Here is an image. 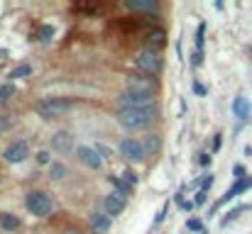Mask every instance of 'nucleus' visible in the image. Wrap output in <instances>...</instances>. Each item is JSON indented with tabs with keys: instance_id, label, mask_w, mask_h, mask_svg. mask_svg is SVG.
Masks as SVG:
<instances>
[{
	"instance_id": "34",
	"label": "nucleus",
	"mask_w": 252,
	"mask_h": 234,
	"mask_svg": "<svg viewBox=\"0 0 252 234\" xmlns=\"http://www.w3.org/2000/svg\"><path fill=\"white\" fill-rule=\"evenodd\" d=\"M201 163H203V166H208V163H211V156H208V154H201Z\"/></svg>"
},
{
	"instance_id": "5",
	"label": "nucleus",
	"mask_w": 252,
	"mask_h": 234,
	"mask_svg": "<svg viewBox=\"0 0 252 234\" xmlns=\"http://www.w3.org/2000/svg\"><path fill=\"white\" fill-rule=\"evenodd\" d=\"M120 154L125 156L127 161H142L145 156H147V152H145V147H142V142L140 139H132V137H127V139H123L120 142Z\"/></svg>"
},
{
	"instance_id": "21",
	"label": "nucleus",
	"mask_w": 252,
	"mask_h": 234,
	"mask_svg": "<svg viewBox=\"0 0 252 234\" xmlns=\"http://www.w3.org/2000/svg\"><path fill=\"white\" fill-rule=\"evenodd\" d=\"M12 95H15V85H12V83H2V85H0V103L10 100Z\"/></svg>"
},
{
	"instance_id": "19",
	"label": "nucleus",
	"mask_w": 252,
	"mask_h": 234,
	"mask_svg": "<svg viewBox=\"0 0 252 234\" xmlns=\"http://www.w3.org/2000/svg\"><path fill=\"white\" fill-rule=\"evenodd\" d=\"M66 173H69V168H66L62 161H57V163H52V166H49V176H52L54 181H64V178H66Z\"/></svg>"
},
{
	"instance_id": "12",
	"label": "nucleus",
	"mask_w": 252,
	"mask_h": 234,
	"mask_svg": "<svg viewBox=\"0 0 252 234\" xmlns=\"http://www.w3.org/2000/svg\"><path fill=\"white\" fill-rule=\"evenodd\" d=\"M145 42H147L150 52H155V49H162V47L167 44V32H164V29H159V27H155V29H150V32H147Z\"/></svg>"
},
{
	"instance_id": "20",
	"label": "nucleus",
	"mask_w": 252,
	"mask_h": 234,
	"mask_svg": "<svg viewBox=\"0 0 252 234\" xmlns=\"http://www.w3.org/2000/svg\"><path fill=\"white\" fill-rule=\"evenodd\" d=\"M245 210H250V205H238L235 210H230V212L223 217V225H230V222H233V220H238V217H240Z\"/></svg>"
},
{
	"instance_id": "11",
	"label": "nucleus",
	"mask_w": 252,
	"mask_h": 234,
	"mask_svg": "<svg viewBox=\"0 0 252 234\" xmlns=\"http://www.w3.org/2000/svg\"><path fill=\"white\" fill-rule=\"evenodd\" d=\"M125 210V200L118 195V193H110V195H105L103 198V212L113 220V217H118L120 212Z\"/></svg>"
},
{
	"instance_id": "30",
	"label": "nucleus",
	"mask_w": 252,
	"mask_h": 234,
	"mask_svg": "<svg viewBox=\"0 0 252 234\" xmlns=\"http://www.w3.org/2000/svg\"><path fill=\"white\" fill-rule=\"evenodd\" d=\"M211 183H213V176H206V178H203V183H201V190L206 193V190L211 188Z\"/></svg>"
},
{
	"instance_id": "7",
	"label": "nucleus",
	"mask_w": 252,
	"mask_h": 234,
	"mask_svg": "<svg viewBox=\"0 0 252 234\" xmlns=\"http://www.w3.org/2000/svg\"><path fill=\"white\" fill-rule=\"evenodd\" d=\"M2 156H5L7 163H20V161H25V158L30 156V144H27V139H15V142L2 152Z\"/></svg>"
},
{
	"instance_id": "35",
	"label": "nucleus",
	"mask_w": 252,
	"mask_h": 234,
	"mask_svg": "<svg viewBox=\"0 0 252 234\" xmlns=\"http://www.w3.org/2000/svg\"><path fill=\"white\" fill-rule=\"evenodd\" d=\"M10 125H12V122H10V120H0V130H7V127H10Z\"/></svg>"
},
{
	"instance_id": "10",
	"label": "nucleus",
	"mask_w": 252,
	"mask_h": 234,
	"mask_svg": "<svg viewBox=\"0 0 252 234\" xmlns=\"http://www.w3.org/2000/svg\"><path fill=\"white\" fill-rule=\"evenodd\" d=\"M52 149L62 156L71 154V152H74V137H71L69 132H57V134L52 137Z\"/></svg>"
},
{
	"instance_id": "31",
	"label": "nucleus",
	"mask_w": 252,
	"mask_h": 234,
	"mask_svg": "<svg viewBox=\"0 0 252 234\" xmlns=\"http://www.w3.org/2000/svg\"><path fill=\"white\" fill-rule=\"evenodd\" d=\"M193 93H196V95H206V85H201V83H193Z\"/></svg>"
},
{
	"instance_id": "29",
	"label": "nucleus",
	"mask_w": 252,
	"mask_h": 234,
	"mask_svg": "<svg viewBox=\"0 0 252 234\" xmlns=\"http://www.w3.org/2000/svg\"><path fill=\"white\" fill-rule=\"evenodd\" d=\"M203 203H206V193H203V190H198V193L193 195V205H198V208H201Z\"/></svg>"
},
{
	"instance_id": "2",
	"label": "nucleus",
	"mask_w": 252,
	"mask_h": 234,
	"mask_svg": "<svg viewBox=\"0 0 252 234\" xmlns=\"http://www.w3.org/2000/svg\"><path fill=\"white\" fill-rule=\"evenodd\" d=\"M118 100H120V105H123L125 110H135V107H150V105H155V95H152V90H137V88H127V90H123V93L118 95Z\"/></svg>"
},
{
	"instance_id": "28",
	"label": "nucleus",
	"mask_w": 252,
	"mask_h": 234,
	"mask_svg": "<svg viewBox=\"0 0 252 234\" xmlns=\"http://www.w3.org/2000/svg\"><path fill=\"white\" fill-rule=\"evenodd\" d=\"M120 178H123V181H125V183H130V185H135V183H137V176H135V173H132V171H125V173H123V176H120Z\"/></svg>"
},
{
	"instance_id": "27",
	"label": "nucleus",
	"mask_w": 252,
	"mask_h": 234,
	"mask_svg": "<svg viewBox=\"0 0 252 234\" xmlns=\"http://www.w3.org/2000/svg\"><path fill=\"white\" fill-rule=\"evenodd\" d=\"M233 176H235V181H243V178H248V176H245V166L235 163V166H233Z\"/></svg>"
},
{
	"instance_id": "22",
	"label": "nucleus",
	"mask_w": 252,
	"mask_h": 234,
	"mask_svg": "<svg viewBox=\"0 0 252 234\" xmlns=\"http://www.w3.org/2000/svg\"><path fill=\"white\" fill-rule=\"evenodd\" d=\"M52 37H54V27L52 25H42V29H39V42H52Z\"/></svg>"
},
{
	"instance_id": "24",
	"label": "nucleus",
	"mask_w": 252,
	"mask_h": 234,
	"mask_svg": "<svg viewBox=\"0 0 252 234\" xmlns=\"http://www.w3.org/2000/svg\"><path fill=\"white\" fill-rule=\"evenodd\" d=\"M203 32H206V25L201 22L198 32H196V52H201V54H203Z\"/></svg>"
},
{
	"instance_id": "1",
	"label": "nucleus",
	"mask_w": 252,
	"mask_h": 234,
	"mask_svg": "<svg viewBox=\"0 0 252 234\" xmlns=\"http://www.w3.org/2000/svg\"><path fill=\"white\" fill-rule=\"evenodd\" d=\"M159 117V107L157 105H150V107H135V110H120L118 112V122L125 127V130H145L150 127L155 120Z\"/></svg>"
},
{
	"instance_id": "26",
	"label": "nucleus",
	"mask_w": 252,
	"mask_h": 234,
	"mask_svg": "<svg viewBox=\"0 0 252 234\" xmlns=\"http://www.w3.org/2000/svg\"><path fill=\"white\" fill-rule=\"evenodd\" d=\"M37 163H39V166H52L49 152H37Z\"/></svg>"
},
{
	"instance_id": "16",
	"label": "nucleus",
	"mask_w": 252,
	"mask_h": 234,
	"mask_svg": "<svg viewBox=\"0 0 252 234\" xmlns=\"http://www.w3.org/2000/svg\"><path fill=\"white\" fill-rule=\"evenodd\" d=\"M233 112H235V117H240V120H248L250 117V103H248V98H235L233 100Z\"/></svg>"
},
{
	"instance_id": "14",
	"label": "nucleus",
	"mask_w": 252,
	"mask_h": 234,
	"mask_svg": "<svg viewBox=\"0 0 252 234\" xmlns=\"http://www.w3.org/2000/svg\"><path fill=\"white\" fill-rule=\"evenodd\" d=\"M20 217L17 215H12V212H0V227L5 230V232H15V230H20Z\"/></svg>"
},
{
	"instance_id": "17",
	"label": "nucleus",
	"mask_w": 252,
	"mask_h": 234,
	"mask_svg": "<svg viewBox=\"0 0 252 234\" xmlns=\"http://www.w3.org/2000/svg\"><path fill=\"white\" fill-rule=\"evenodd\" d=\"M125 5L132 7V10H140V12H152V10H157V0H125Z\"/></svg>"
},
{
	"instance_id": "25",
	"label": "nucleus",
	"mask_w": 252,
	"mask_h": 234,
	"mask_svg": "<svg viewBox=\"0 0 252 234\" xmlns=\"http://www.w3.org/2000/svg\"><path fill=\"white\" fill-rule=\"evenodd\" d=\"M186 227H189L191 232H203V222H201V220H196V217H191V220L186 222Z\"/></svg>"
},
{
	"instance_id": "3",
	"label": "nucleus",
	"mask_w": 252,
	"mask_h": 234,
	"mask_svg": "<svg viewBox=\"0 0 252 234\" xmlns=\"http://www.w3.org/2000/svg\"><path fill=\"white\" fill-rule=\"evenodd\" d=\"M25 205H27V210H30L34 217H47V215H52V208H54L49 193H44V190H32V193H27V195H25Z\"/></svg>"
},
{
	"instance_id": "4",
	"label": "nucleus",
	"mask_w": 252,
	"mask_h": 234,
	"mask_svg": "<svg viewBox=\"0 0 252 234\" xmlns=\"http://www.w3.org/2000/svg\"><path fill=\"white\" fill-rule=\"evenodd\" d=\"M71 107V100L69 98H47L42 103H37V115L44 117V120H57L62 112H66Z\"/></svg>"
},
{
	"instance_id": "33",
	"label": "nucleus",
	"mask_w": 252,
	"mask_h": 234,
	"mask_svg": "<svg viewBox=\"0 0 252 234\" xmlns=\"http://www.w3.org/2000/svg\"><path fill=\"white\" fill-rule=\"evenodd\" d=\"M201 56H203L201 52H193V56H191V59H193V66H198V64H201Z\"/></svg>"
},
{
	"instance_id": "32",
	"label": "nucleus",
	"mask_w": 252,
	"mask_h": 234,
	"mask_svg": "<svg viewBox=\"0 0 252 234\" xmlns=\"http://www.w3.org/2000/svg\"><path fill=\"white\" fill-rule=\"evenodd\" d=\"M220 147H223V137H220V134H216V139H213V149L218 152Z\"/></svg>"
},
{
	"instance_id": "8",
	"label": "nucleus",
	"mask_w": 252,
	"mask_h": 234,
	"mask_svg": "<svg viewBox=\"0 0 252 234\" xmlns=\"http://www.w3.org/2000/svg\"><path fill=\"white\" fill-rule=\"evenodd\" d=\"M76 158L88 166V168H93V171H98L100 166H103V156L98 154V149H91V147H79L76 149Z\"/></svg>"
},
{
	"instance_id": "6",
	"label": "nucleus",
	"mask_w": 252,
	"mask_h": 234,
	"mask_svg": "<svg viewBox=\"0 0 252 234\" xmlns=\"http://www.w3.org/2000/svg\"><path fill=\"white\" fill-rule=\"evenodd\" d=\"M137 66H140V71H145V74H159L162 71V56L157 54V52H142L140 56H137Z\"/></svg>"
},
{
	"instance_id": "13",
	"label": "nucleus",
	"mask_w": 252,
	"mask_h": 234,
	"mask_svg": "<svg viewBox=\"0 0 252 234\" xmlns=\"http://www.w3.org/2000/svg\"><path fill=\"white\" fill-rule=\"evenodd\" d=\"M110 225H113V220H110L105 212H103V215H100V212H93V215H91V227H93L95 234H105L110 230Z\"/></svg>"
},
{
	"instance_id": "36",
	"label": "nucleus",
	"mask_w": 252,
	"mask_h": 234,
	"mask_svg": "<svg viewBox=\"0 0 252 234\" xmlns=\"http://www.w3.org/2000/svg\"><path fill=\"white\" fill-rule=\"evenodd\" d=\"M69 234H79V232H69Z\"/></svg>"
},
{
	"instance_id": "18",
	"label": "nucleus",
	"mask_w": 252,
	"mask_h": 234,
	"mask_svg": "<svg viewBox=\"0 0 252 234\" xmlns=\"http://www.w3.org/2000/svg\"><path fill=\"white\" fill-rule=\"evenodd\" d=\"M110 183L115 185V190H118V195H123V198H127V195H132V185H130V183H125L123 178H118V176H110Z\"/></svg>"
},
{
	"instance_id": "9",
	"label": "nucleus",
	"mask_w": 252,
	"mask_h": 234,
	"mask_svg": "<svg viewBox=\"0 0 252 234\" xmlns=\"http://www.w3.org/2000/svg\"><path fill=\"white\" fill-rule=\"evenodd\" d=\"M248 188H252V178H243V181H235V183H233V185H230V188L225 190V195H223V198H220V200H218V203L213 205V210H218L220 205H225V203H230V200H233L235 195H240V193H245Z\"/></svg>"
},
{
	"instance_id": "23",
	"label": "nucleus",
	"mask_w": 252,
	"mask_h": 234,
	"mask_svg": "<svg viewBox=\"0 0 252 234\" xmlns=\"http://www.w3.org/2000/svg\"><path fill=\"white\" fill-rule=\"evenodd\" d=\"M32 74V69H30V64H22V66H17L12 74H10V78H25Z\"/></svg>"
},
{
	"instance_id": "15",
	"label": "nucleus",
	"mask_w": 252,
	"mask_h": 234,
	"mask_svg": "<svg viewBox=\"0 0 252 234\" xmlns=\"http://www.w3.org/2000/svg\"><path fill=\"white\" fill-rule=\"evenodd\" d=\"M142 147H145L147 156H157L159 154V149H162V139H159V134H147L145 142H142Z\"/></svg>"
}]
</instances>
